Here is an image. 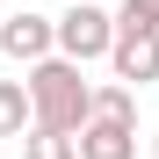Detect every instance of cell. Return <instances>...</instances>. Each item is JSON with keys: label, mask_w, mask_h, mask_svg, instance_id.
I'll list each match as a JSON object with an SVG mask.
<instances>
[{"label": "cell", "mask_w": 159, "mask_h": 159, "mask_svg": "<svg viewBox=\"0 0 159 159\" xmlns=\"http://www.w3.org/2000/svg\"><path fill=\"white\" fill-rule=\"evenodd\" d=\"M22 94H29V116H36L29 130H58V138H80V130H87V101H94V87L80 80V65L43 58V65H29Z\"/></svg>", "instance_id": "cell-1"}, {"label": "cell", "mask_w": 159, "mask_h": 159, "mask_svg": "<svg viewBox=\"0 0 159 159\" xmlns=\"http://www.w3.org/2000/svg\"><path fill=\"white\" fill-rule=\"evenodd\" d=\"M51 29H58V58H65V65H87V58H109V43H116V15L94 7V0H80V7L51 15Z\"/></svg>", "instance_id": "cell-2"}, {"label": "cell", "mask_w": 159, "mask_h": 159, "mask_svg": "<svg viewBox=\"0 0 159 159\" xmlns=\"http://www.w3.org/2000/svg\"><path fill=\"white\" fill-rule=\"evenodd\" d=\"M0 51H7L15 65H43V58H58V29H51V15H7L0 22Z\"/></svg>", "instance_id": "cell-3"}, {"label": "cell", "mask_w": 159, "mask_h": 159, "mask_svg": "<svg viewBox=\"0 0 159 159\" xmlns=\"http://www.w3.org/2000/svg\"><path fill=\"white\" fill-rule=\"evenodd\" d=\"M109 65H116V87H130V94H138L145 80H159V36L116 29V43H109Z\"/></svg>", "instance_id": "cell-4"}, {"label": "cell", "mask_w": 159, "mask_h": 159, "mask_svg": "<svg viewBox=\"0 0 159 159\" xmlns=\"http://www.w3.org/2000/svg\"><path fill=\"white\" fill-rule=\"evenodd\" d=\"M72 145H80V159H138V130H123V123H87Z\"/></svg>", "instance_id": "cell-5"}, {"label": "cell", "mask_w": 159, "mask_h": 159, "mask_svg": "<svg viewBox=\"0 0 159 159\" xmlns=\"http://www.w3.org/2000/svg\"><path fill=\"white\" fill-rule=\"evenodd\" d=\"M87 123H123V130H138V94H130V87H94Z\"/></svg>", "instance_id": "cell-6"}, {"label": "cell", "mask_w": 159, "mask_h": 159, "mask_svg": "<svg viewBox=\"0 0 159 159\" xmlns=\"http://www.w3.org/2000/svg\"><path fill=\"white\" fill-rule=\"evenodd\" d=\"M29 94H22V80H0V138H29Z\"/></svg>", "instance_id": "cell-7"}, {"label": "cell", "mask_w": 159, "mask_h": 159, "mask_svg": "<svg viewBox=\"0 0 159 159\" xmlns=\"http://www.w3.org/2000/svg\"><path fill=\"white\" fill-rule=\"evenodd\" d=\"M22 159H80V145L58 138V130H29L22 138Z\"/></svg>", "instance_id": "cell-8"}, {"label": "cell", "mask_w": 159, "mask_h": 159, "mask_svg": "<svg viewBox=\"0 0 159 159\" xmlns=\"http://www.w3.org/2000/svg\"><path fill=\"white\" fill-rule=\"evenodd\" d=\"M116 29H138V36H159V0H123V7H116Z\"/></svg>", "instance_id": "cell-9"}, {"label": "cell", "mask_w": 159, "mask_h": 159, "mask_svg": "<svg viewBox=\"0 0 159 159\" xmlns=\"http://www.w3.org/2000/svg\"><path fill=\"white\" fill-rule=\"evenodd\" d=\"M152 152H159V130H152Z\"/></svg>", "instance_id": "cell-10"}, {"label": "cell", "mask_w": 159, "mask_h": 159, "mask_svg": "<svg viewBox=\"0 0 159 159\" xmlns=\"http://www.w3.org/2000/svg\"><path fill=\"white\" fill-rule=\"evenodd\" d=\"M0 22H7V7H0Z\"/></svg>", "instance_id": "cell-11"}]
</instances>
